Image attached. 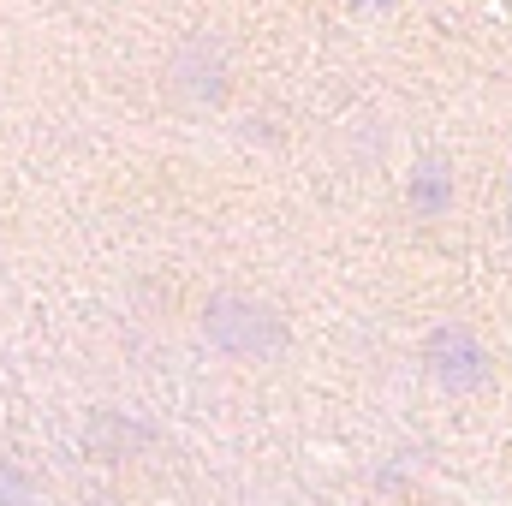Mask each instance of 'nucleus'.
I'll return each mask as SVG.
<instances>
[{
	"label": "nucleus",
	"instance_id": "1",
	"mask_svg": "<svg viewBox=\"0 0 512 506\" xmlns=\"http://www.w3.org/2000/svg\"><path fill=\"white\" fill-rule=\"evenodd\" d=\"M203 340L233 358V364H280L292 352V328L286 316L268 304V298H251V292H209L203 316H197Z\"/></svg>",
	"mask_w": 512,
	"mask_h": 506
},
{
	"label": "nucleus",
	"instance_id": "3",
	"mask_svg": "<svg viewBox=\"0 0 512 506\" xmlns=\"http://www.w3.org/2000/svg\"><path fill=\"white\" fill-rule=\"evenodd\" d=\"M417 364H423V376L435 381L441 393H483V387L495 381L489 346H483L477 328H465V322H435V328L423 334V346H417Z\"/></svg>",
	"mask_w": 512,
	"mask_h": 506
},
{
	"label": "nucleus",
	"instance_id": "5",
	"mask_svg": "<svg viewBox=\"0 0 512 506\" xmlns=\"http://www.w3.org/2000/svg\"><path fill=\"white\" fill-rule=\"evenodd\" d=\"M447 203H453V179H447L435 161H423V167L411 173V209H417V215H441Z\"/></svg>",
	"mask_w": 512,
	"mask_h": 506
},
{
	"label": "nucleus",
	"instance_id": "4",
	"mask_svg": "<svg viewBox=\"0 0 512 506\" xmlns=\"http://www.w3.org/2000/svg\"><path fill=\"white\" fill-rule=\"evenodd\" d=\"M155 447V429L137 423L131 411H90L84 423V453L102 459V465H126V459H143Z\"/></svg>",
	"mask_w": 512,
	"mask_h": 506
},
{
	"label": "nucleus",
	"instance_id": "2",
	"mask_svg": "<svg viewBox=\"0 0 512 506\" xmlns=\"http://www.w3.org/2000/svg\"><path fill=\"white\" fill-rule=\"evenodd\" d=\"M161 90L179 114H221L233 96V54L215 30H191L167 48Z\"/></svg>",
	"mask_w": 512,
	"mask_h": 506
},
{
	"label": "nucleus",
	"instance_id": "6",
	"mask_svg": "<svg viewBox=\"0 0 512 506\" xmlns=\"http://www.w3.org/2000/svg\"><path fill=\"white\" fill-rule=\"evenodd\" d=\"M0 506H36V483H30V471L12 465V459H0Z\"/></svg>",
	"mask_w": 512,
	"mask_h": 506
}]
</instances>
